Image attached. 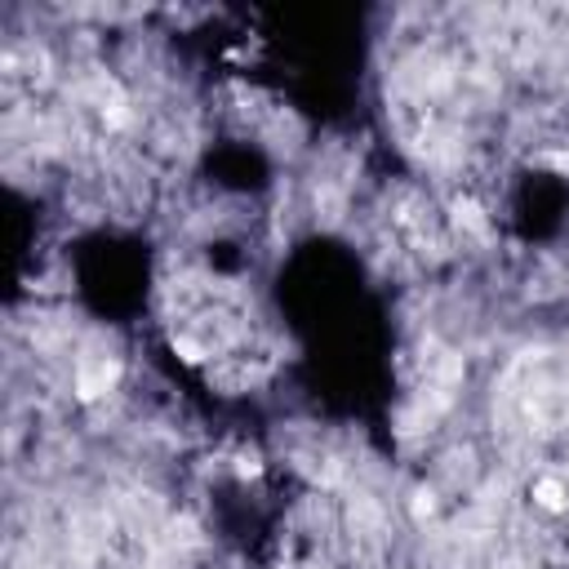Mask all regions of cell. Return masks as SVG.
Instances as JSON below:
<instances>
[{"instance_id": "1", "label": "cell", "mask_w": 569, "mask_h": 569, "mask_svg": "<svg viewBox=\"0 0 569 569\" xmlns=\"http://www.w3.org/2000/svg\"><path fill=\"white\" fill-rule=\"evenodd\" d=\"M533 502H538L542 511H569V489H565V480H560V476H538V480H533Z\"/></svg>"}]
</instances>
